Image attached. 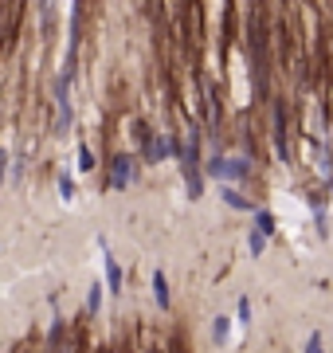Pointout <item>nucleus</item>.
Segmentation results:
<instances>
[{
	"mask_svg": "<svg viewBox=\"0 0 333 353\" xmlns=\"http://www.w3.org/2000/svg\"><path fill=\"white\" fill-rule=\"evenodd\" d=\"M180 173H184V189H189V201H200V189H204V165H200V130L189 126V141L180 150Z\"/></svg>",
	"mask_w": 333,
	"mask_h": 353,
	"instance_id": "1",
	"label": "nucleus"
},
{
	"mask_svg": "<svg viewBox=\"0 0 333 353\" xmlns=\"http://www.w3.org/2000/svg\"><path fill=\"white\" fill-rule=\"evenodd\" d=\"M204 169H208V176H216L224 185H235V181H247L251 176V161H244V157H219V153Z\"/></svg>",
	"mask_w": 333,
	"mask_h": 353,
	"instance_id": "2",
	"label": "nucleus"
},
{
	"mask_svg": "<svg viewBox=\"0 0 333 353\" xmlns=\"http://www.w3.org/2000/svg\"><path fill=\"white\" fill-rule=\"evenodd\" d=\"M133 176H138V161L129 153H118L110 161V189H126V185H133Z\"/></svg>",
	"mask_w": 333,
	"mask_h": 353,
	"instance_id": "3",
	"label": "nucleus"
},
{
	"mask_svg": "<svg viewBox=\"0 0 333 353\" xmlns=\"http://www.w3.org/2000/svg\"><path fill=\"white\" fill-rule=\"evenodd\" d=\"M145 153H149V161H165V157H173V141L165 134H153L149 145H145Z\"/></svg>",
	"mask_w": 333,
	"mask_h": 353,
	"instance_id": "4",
	"label": "nucleus"
},
{
	"mask_svg": "<svg viewBox=\"0 0 333 353\" xmlns=\"http://www.w3.org/2000/svg\"><path fill=\"white\" fill-rule=\"evenodd\" d=\"M153 299H157V306H161V310H169V306H173V299H169V279H165V271H153Z\"/></svg>",
	"mask_w": 333,
	"mask_h": 353,
	"instance_id": "5",
	"label": "nucleus"
},
{
	"mask_svg": "<svg viewBox=\"0 0 333 353\" xmlns=\"http://www.w3.org/2000/svg\"><path fill=\"white\" fill-rule=\"evenodd\" d=\"M219 196H224V204H228V208H235V212H251V201H247V196H244L239 189L224 185V192H219Z\"/></svg>",
	"mask_w": 333,
	"mask_h": 353,
	"instance_id": "6",
	"label": "nucleus"
},
{
	"mask_svg": "<svg viewBox=\"0 0 333 353\" xmlns=\"http://www.w3.org/2000/svg\"><path fill=\"white\" fill-rule=\"evenodd\" d=\"M106 287H110V294H122V267L114 255H106Z\"/></svg>",
	"mask_w": 333,
	"mask_h": 353,
	"instance_id": "7",
	"label": "nucleus"
},
{
	"mask_svg": "<svg viewBox=\"0 0 333 353\" xmlns=\"http://www.w3.org/2000/svg\"><path fill=\"white\" fill-rule=\"evenodd\" d=\"M267 232H259V228H251V232H247V252H251V259H259V255L267 252Z\"/></svg>",
	"mask_w": 333,
	"mask_h": 353,
	"instance_id": "8",
	"label": "nucleus"
},
{
	"mask_svg": "<svg viewBox=\"0 0 333 353\" xmlns=\"http://www.w3.org/2000/svg\"><path fill=\"white\" fill-rule=\"evenodd\" d=\"M106 290H110V287H103L98 279L90 283V290H87V310H90V314H98V310H103V299H106Z\"/></svg>",
	"mask_w": 333,
	"mask_h": 353,
	"instance_id": "9",
	"label": "nucleus"
},
{
	"mask_svg": "<svg viewBox=\"0 0 333 353\" xmlns=\"http://www.w3.org/2000/svg\"><path fill=\"white\" fill-rule=\"evenodd\" d=\"M228 334H231V318H212V341H216V345H224V341H228Z\"/></svg>",
	"mask_w": 333,
	"mask_h": 353,
	"instance_id": "10",
	"label": "nucleus"
},
{
	"mask_svg": "<svg viewBox=\"0 0 333 353\" xmlns=\"http://www.w3.org/2000/svg\"><path fill=\"white\" fill-rule=\"evenodd\" d=\"M275 150H279V157L286 161V122H282V110H279V118H275Z\"/></svg>",
	"mask_w": 333,
	"mask_h": 353,
	"instance_id": "11",
	"label": "nucleus"
},
{
	"mask_svg": "<svg viewBox=\"0 0 333 353\" xmlns=\"http://www.w3.org/2000/svg\"><path fill=\"white\" fill-rule=\"evenodd\" d=\"M251 216H255V224H251V228H259V232H267V236H275V216H270L267 208H255Z\"/></svg>",
	"mask_w": 333,
	"mask_h": 353,
	"instance_id": "12",
	"label": "nucleus"
},
{
	"mask_svg": "<svg viewBox=\"0 0 333 353\" xmlns=\"http://www.w3.org/2000/svg\"><path fill=\"white\" fill-rule=\"evenodd\" d=\"M94 169V153H90V145H78V173H90Z\"/></svg>",
	"mask_w": 333,
	"mask_h": 353,
	"instance_id": "13",
	"label": "nucleus"
},
{
	"mask_svg": "<svg viewBox=\"0 0 333 353\" xmlns=\"http://www.w3.org/2000/svg\"><path fill=\"white\" fill-rule=\"evenodd\" d=\"M59 196H63V201H75V176H59Z\"/></svg>",
	"mask_w": 333,
	"mask_h": 353,
	"instance_id": "14",
	"label": "nucleus"
},
{
	"mask_svg": "<svg viewBox=\"0 0 333 353\" xmlns=\"http://www.w3.org/2000/svg\"><path fill=\"white\" fill-rule=\"evenodd\" d=\"M235 314H239V326H251V299H239L235 303Z\"/></svg>",
	"mask_w": 333,
	"mask_h": 353,
	"instance_id": "15",
	"label": "nucleus"
},
{
	"mask_svg": "<svg viewBox=\"0 0 333 353\" xmlns=\"http://www.w3.org/2000/svg\"><path fill=\"white\" fill-rule=\"evenodd\" d=\"M302 353H325V345H321V334H318V330H314V334L306 338V350H302Z\"/></svg>",
	"mask_w": 333,
	"mask_h": 353,
	"instance_id": "16",
	"label": "nucleus"
}]
</instances>
